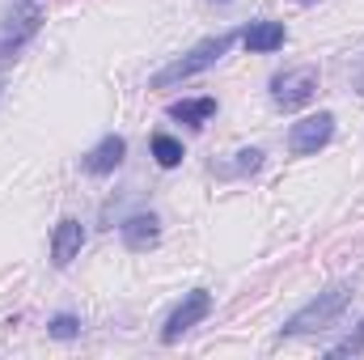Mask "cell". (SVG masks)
Listing matches in <instances>:
<instances>
[{
    "label": "cell",
    "mask_w": 364,
    "mask_h": 360,
    "mask_svg": "<svg viewBox=\"0 0 364 360\" xmlns=\"http://www.w3.org/2000/svg\"><path fill=\"white\" fill-rule=\"evenodd\" d=\"M237 43V34L233 30H225V34H216V38H203L199 47H191L186 55H178L174 64H166L161 73H153L149 77V85L153 90H170V85H178V81H191V77H199V73H208L216 60H225L229 55V47Z\"/></svg>",
    "instance_id": "cell-1"
},
{
    "label": "cell",
    "mask_w": 364,
    "mask_h": 360,
    "mask_svg": "<svg viewBox=\"0 0 364 360\" xmlns=\"http://www.w3.org/2000/svg\"><path fill=\"white\" fill-rule=\"evenodd\" d=\"M348 301H352V284H331L326 292H318L309 305H301V309L279 327V339H292V335H318V331L335 327V318L343 314Z\"/></svg>",
    "instance_id": "cell-2"
},
{
    "label": "cell",
    "mask_w": 364,
    "mask_h": 360,
    "mask_svg": "<svg viewBox=\"0 0 364 360\" xmlns=\"http://www.w3.org/2000/svg\"><path fill=\"white\" fill-rule=\"evenodd\" d=\"M331 136H335V115L318 110V115H309V119H301V123L288 127V153L292 157H309V153L326 149Z\"/></svg>",
    "instance_id": "cell-3"
},
{
    "label": "cell",
    "mask_w": 364,
    "mask_h": 360,
    "mask_svg": "<svg viewBox=\"0 0 364 360\" xmlns=\"http://www.w3.org/2000/svg\"><path fill=\"white\" fill-rule=\"evenodd\" d=\"M208 314H212V292H208V288H191L178 305H174V314L166 318V327H161V344H178L182 335H186L195 322H203Z\"/></svg>",
    "instance_id": "cell-4"
},
{
    "label": "cell",
    "mask_w": 364,
    "mask_h": 360,
    "mask_svg": "<svg viewBox=\"0 0 364 360\" xmlns=\"http://www.w3.org/2000/svg\"><path fill=\"white\" fill-rule=\"evenodd\" d=\"M314 93H318V68H288V73L272 77V102L284 110L305 106Z\"/></svg>",
    "instance_id": "cell-5"
},
{
    "label": "cell",
    "mask_w": 364,
    "mask_h": 360,
    "mask_svg": "<svg viewBox=\"0 0 364 360\" xmlns=\"http://www.w3.org/2000/svg\"><path fill=\"white\" fill-rule=\"evenodd\" d=\"M38 21H43L38 0H21V4L13 9V17L4 21V30H0V55H17V51L38 34Z\"/></svg>",
    "instance_id": "cell-6"
},
{
    "label": "cell",
    "mask_w": 364,
    "mask_h": 360,
    "mask_svg": "<svg viewBox=\"0 0 364 360\" xmlns=\"http://www.w3.org/2000/svg\"><path fill=\"white\" fill-rule=\"evenodd\" d=\"M123 157H127V140L110 132V136H102L90 153L81 157V170L93 174V179H102V174H114V170L123 166Z\"/></svg>",
    "instance_id": "cell-7"
},
{
    "label": "cell",
    "mask_w": 364,
    "mask_h": 360,
    "mask_svg": "<svg viewBox=\"0 0 364 360\" xmlns=\"http://www.w3.org/2000/svg\"><path fill=\"white\" fill-rule=\"evenodd\" d=\"M119 238H123V246L127 250H153L157 246V238H161V221L153 216V212H136V216H127L123 225H119Z\"/></svg>",
    "instance_id": "cell-8"
},
{
    "label": "cell",
    "mask_w": 364,
    "mask_h": 360,
    "mask_svg": "<svg viewBox=\"0 0 364 360\" xmlns=\"http://www.w3.org/2000/svg\"><path fill=\"white\" fill-rule=\"evenodd\" d=\"M81 246H85L81 221H77V216H64V221L55 225V233H51V263H55V268H68V263L81 255Z\"/></svg>",
    "instance_id": "cell-9"
},
{
    "label": "cell",
    "mask_w": 364,
    "mask_h": 360,
    "mask_svg": "<svg viewBox=\"0 0 364 360\" xmlns=\"http://www.w3.org/2000/svg\"><path fill=\"white\" fill-rule=\"evenodd\" d=\"M284 38H288V30H284V21H250L246 26V34H242V43H246V51H255V55H272L284 47Z\"/></svg>",
    "instance_id": "cell-10"
},
{
    "label": "cell",
    "mask_w": 364,
    "mask_h": 360,
    "mask_svg": "<svg viewBox=\"0 0 364 360\" xmlns=\"http://www.w3.org/2000/svg\"><path fill=\"white\" fill-rule=\"evenodd\" d=\"M216 115V97H182V102H170V119H178L186 127H203L208 119Z\"/></svg>",
    "instance_id": "cell-11"
},
{
    "label": "cell",
    "mask_w": 364,
    "mask_h": 360,
    "mask_svg": "<svg viewBox=\"0 0 364 360\" xmlns=\"http://www.w3.org/2000/svg\"><path fill=\"white\" fill-rule=\"evenodd\" d=\"M149 153H153V162H157L161 170H174V166H182V157H186L182 140H174L170 132H157V136L149 140Z\"/></svg>",
    "instance_id": "cell-12"
},
{
    "label": "cell",
    "mask_w": 364,
    "mask_h": 360,
    "mask_svg": "<svg viewBox=\"0 0 364 360\" xmlns=\"http://www.w3.org/2000/svg\"><path fill=\"white\" fill-rule=\"evenodd\" d=\"M81 327H85V322H81L77 314H55V318L47 322V335H51V339H77Z\"/></svg>",
    "instance_id": "cell-13"
},
{
    "label": "cell",
    "mask_w": 364,
    "mask_h": 360,
    "mask_svg": "<svg viewBox=\"0 0 364 360\" xmlns=\"http://www.w3.org/2000/svg\"><path fill=\"white\" fill-rule=\"evenodd\" d=\"M237 162H233V170L229 174H259L263 170V149H242V153H233Z\"/></svg>",
    "instance_id": "cell-14"
},
{
    "label": "cell",
    "mask_w": 364,
    "mask_h": 360,
    "mask_svg": "<svg viewBox=\"0 0 364 360\" xmlns=\"http://www.w3.org/2000/svg\"><path fill=\"white\" fill-rule=\"evenodd\" d=\"M360 352H364V318L356 322V331H352L343 344H335V348H331V356H360Z\"/></svg>",
    "instance_id": "cell-15"
},
{
    "label": "cell",
    "mask_w": 364,
    "mask_h": 360,
    "mask_svg": "<svg viewBox=\"0 0 364 360\" xmlns=\"http://www.w3.org/2000/svg\"><path fill=\"white\" fill-rule=\"evenodd\" d=\"M352 85H356V93H364V64L356 68V77H352Z\"/></svg>",
    "instance_id": "cell-16"
},
{
    "label": "cell",
    "mask_w": 364,
    "mask_h": 360,
    "mask_svg": "<svg viewBox=\"0 0 364 360\" xmlns=\"http://www.w3.org/2000/svg\"><path fill=\"white\" fill-rule=\"evenodd\" d=\"M216 4H233V0H216Z\"/></svg>",
    "instance_id": "cell-17"
},
{
    "label": "cell",
    "mask_w": 364,
    "mask_h": 360,
    "mask_svg": "<svg viewBox=\"0 0 364 360\" xmlns=\"http://www.w3.org/2000/svg\"><path fill=\"white\" fill-rule=\"evenodd\" d=\"M301 4H314V0H301Z\"/></svg>",
    "instance_id": "cell-18"
}]
</instances>
